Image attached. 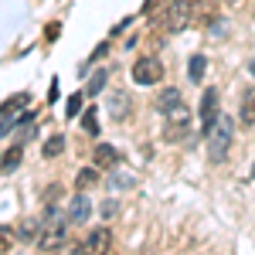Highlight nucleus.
<instances>
[{"mask_svg":"<svg viewBox=\"0 0 255 255\" xmlns=\"http://www.w3.org/2000/svg\"><path fill=\"white\" fill-rule=\"evenodd\" d=\"M232 139H235V123L232 116H225V113H218V119L204 129V143H208V157L221 163V160L228 157V150H232Z\"/></svg>","mask_w":255,"mask_h":255,"instance_id":"obj_1","label":"nucleus"},{"mask_svg":"<svg viewBox=\"0 0 255 255\" xmlns=\"http://www.w3.org/2000/svg\"><path fill=\"white\" fill-rule=\"evenodd\" d=\"M38 249H41V252L68 249V225H65V221H51V225H44L41 235H38Z\"/></svg>","mask_w":255,"mask_h":255,"instance_id":"obj_2","label":"nucleus"},{"mask_svg":"<svg viewBox=\"0 0 255 255\" xmlns=\"http://www.w3.org/2000/svg\"><path fill=\"white\" fill-rule=\"evenodd\" d=\"M163 79V65L157 58H139L133 61V82L136 85H157Z\"/></svg>","mask_w":255,"mask_h":255,"instance_id":"obj_3","label":"nucleus"},{"mask_svg":"<svg viewBox=\"0 0 255 255\" xmlns=\"http://www.w3.org/2000/svg\"><path fill=\"white\" fill-rule=\"evenodd\" d=\"M187 24H191V3H187V0H174V3L167 7L163 27H167V31H184Z\"/></svg>","mask_w":255,"mask_h":255,"instance_id":"obj_4","label":"nucleus"},{"mask_svg":"<svg viewBox=\"0 0 255 255\" xmlns=\"http://www.w3.org/2000/svg\"><path fill=\"white\" fill-rule=\"evenodd\" d=\"M187 119H191L187 106H184V102H180V106H174V109L167 113V139L184 136V129H187Z\"/></svg>","mask_w":255,"mask_h":255,"instance_id":"obj_5","label":"nucleus"},{"mask_svg":"<svg viewBox=\"0 0 255 255\" xmlns=\"http://www.w3.org/2000/svg\"><path fill=\"white\" fill-rule=\"evenodd\" d=\"M215 119H218V89H204V96H201V123H204V129Z\"/></svg>","mask_w":255,"mask_h":255,"instance_id":"obj_6","label":"nucleus"},{"mask_svg":"<svg viewBox=\"0 0 255 255\" xmlns=\"http://www.w3.org/2000/svg\"><path fill=\"white\" fill-rule=\"evenodd\" d=\"M89 215H92V201L85 197V191H79V194L72 197V208H68V221L82 225V221H89Z\"/></svg>","mask_w":255,"mask_h":255,"instance_id":"obj_7","label":"nucleus"},{"mask_svg":"<svg viewBox=\"0 0 255 255\" xmlns=\"http://www.w3.org/2000/svg\"><path fill=\"white\" fill-rule=\"evenodd\" d=\"M109 245H113V235H109V228H96L92 235L85 238L82 252H109Z\"/></svg>","mask_w":255,"mask_h":255,"instance_id":"obj_8","label":"nucleus"},{"mask_svg":"<svg viewBox=\"0 0 255 255\" xmlns=\"http://www.w3.org/2000/svg\"><path fill=\"white\" fill-rule=\"evenodd\" d=\"M116 163H119V150L113 146V143H99V146H96V167L113 170Z\"/></svg>","mask_w":255,"mask_h":255,"instance_id":"obj_9","label":"nucleus"},{"mask_svg":"<svg viewBox=\"0 0 255 255\" xmlns=\"http://www.w3.org/2000/svg\"><path fill=\"white\" fill-rule=\"evenodd\" d=\"M238 119H242L245 126H255V89H249V92L242 96V109H238Z\"/></svg>","mask_w":255,"mask_h":255,"instance_id":"obj_10","label":"nucleus"},{"mask_svg":"<svg viewBox=\"0 0 255 255\" xmlns=\"http://www.w3.org/2000/svg\"><path fill=\"white\" fill-rule=\"evenodd\" d=\"M102 170V167H99ZM99 170L96 167H82L79 177H75V191H89V187H96L99 184Z\"/></svg>","mask_w":255,"mask_h":255,"instance_id":"obj_11","label":"nucleus"},{"mask_svg":"<svg viewBox=\"0 0 255 255\" xmlns=\"http://www.w3.org/2000/svg\"><path fill=\"white\" fill-rule=\"evenodd\" d=\"M109 106H113V113H116V119H119V123H123V119H129V109H133V106H129V96L116 92V96L109 99Z\"/></svg>","mask_w":255,"mask_h":255,"instance_id":"obj_12","label":"nucleus"},{"mask_svg":"<svg viewBox=\"0 0 255 255\" xmlns=\"http://www.w3.org/2000/svg\"><path fill=\"white\" fill-rule=\"evenodd\" d=\"M157 106H160V113H170L174 106H180V92H177V89H163L160 99H157Z\"/></svg>","mask_w":255,"mask_h":255,"instance_id":"obj_13","label":"nucleus"},{"mask_svg":"<svg viewBox=\"0 0 255 255\" xmlns=\"http://www.w3.org/2000/svg\"><path fill=\"white\" fill-rule=\"evenodd\" d=\"M204 72H208V58H204V55H194V58H191V65H187L191 82H201V79H204Z\"/></svg>","mask_w":255,"mask_h":255,"instance_id":"obj_14","label":"nucleus"},{"mask_svg":"<svg viewBox=\"0 0 255 255\" xmlns=\"http://www.w3.org/2000/svg\"><path fill=\"white\" fill-rule=\"evenodd\" d=\"M38 228H44V221L38 225L34 218H27V221H20V232H17V235H20V238H34V242H38V235H41Z\"/></svg>","mask_w":255,"mask_h":255,"instance_id":"obj_15","label":"nucleus"},{"mask_svg":"<svg viewBox=\"0 0 255 255\" xmlns=\"http://www.w3.org/2000/svg\"><path fill=\"white\" fill-rule=\"evenodd\" d=\"M20 157H24V150H20V146H10V150L3 153V174H10V170L20 163Z\"/></svg>","mask_w":255,"mask_h":255,"instance_id":"obj_16","label":"nucleus"},{"mask_svg":"<svg viewBox=\"0 0 255 255\" xmlns=\"http://www.w3.org/2000/svg\"><path fill=\"white\" fill-rule=\"evenodd\" d=\"M61 150H65V136L55 133V136L44 143V157H61Z\"/></svg>","mask_w":255,"mask_h":255,"instance_id":"obj_17","label":"nucleus"},{"mask_svg":"<svg viewBox=\"0 0 255 255\" xmlns=\"http://www.w3.org/2000/svg\"><path fill=\"white\" fill-rule=\"evenodd\" d=\"M24 106H27V96H24V92H20V96H14V99H7V102H3V116H14V113H17V109H24Z\"/></svg>","mask_w":255,"mask_h":255,"instance_id":"obj_18","label":"nucleus"},{"mask_svg":"<svg viewBox=\"0 0 255 255\" xmlns=\"http://www.w3.org/2000/svg\"><path fill=\"white\" fill-rule=\"evenodd\" d=\"M82 126H85L89 133H99V119H96V109H89V113L82 116Z\"/></svg>","mask_w":255,"mask_h":255,"instance_id":"obj_19","label":"nucleus"},{"mask_svg":"<svg viewBox=\"0 0 255 255\" xmlns=\"http://www.w3.org/2000/svg\"><path fill=\"white\" fill-rule=\"evenodd\" d=\"M102 85H106V72H96V79L89 82V92L96 96V92H99V89H102Z\"/></svg>","mask_w":255,"mask_h":255,"instance_id":"obj_20","label":"nucleus"},{"mask_svg":"<svg viewBox=\"0 0 255 255\" xmlns=\"http://www.w3.org/2000/svg\"><path fill=\"white\" fill-rule=\"evenodd\" d=\"M65 109H68V116H75V113L82 109V96H72V99H68V106H65Z\"/></svg>","mask_w":255,"mask_h":255,"instance_id":"obj_21","label":"nucleus"},{"mask_svg":"<svg viewBox=\"0 0 255 255\" xmlns=\"http://www.w3.org/2000/svg\"><path fill=\"white\" fill-rule=\"evenodd\" d=\"M58 194H61V187H48V194H44V197H48V204H51V201H55Z\"/></svg>","mask_w":255,"mask_h":255,"instance_id":"obj_22","label":"nucleus"},{"mask_svg":"<svg viewBox=\"0 0 255 255\" xmlns=\"http://www.w3.org/2000/svg\"><path fill=\"white\" fill-rule=\"evenodd\" d=\"M252 177H255V167H252Z\"/></svg>","mask_w":255,"mask_h":255,"instance_id":"obj_23","label":"nucleus"}]
</instances>
